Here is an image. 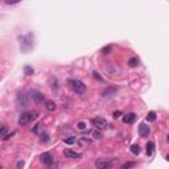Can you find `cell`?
Wrapping results in <instances>:
<instances>
[{
	"label": "cell",
	"instance_id": "obj_1",
	"mask_svg": "<svg viewBox=\"0 0 169 169\" xmlns=\"http://www.w3.org/2000/svg\"><path fill=\"white\" fill-rule=\"evenodd\" d=\"M19 40H20V49L24 53H28L31 49H33V35L32 33H28L25 36H20Z\"/></svg>",
	"mask_w": 169,
	"mask_h": 169
},
{
	"label": "cell",
	"instance_id": "obj_2",
	"mask_svg": "<svg viewBox=\"0 0 169 169\" xmlns=\"http://www.w3.org/2000/svg\"><path fill=\"white\" fill-rule=\"evenodd\" d=\"M67 83H69L70 89L74 92H77V94H83V92L86 91V85L79 79H73L72 78V79L67 81Z\"/></svg>",
	"mask_w": 169,
	"mask_h": 169
},
{
	"label": "cell",
	"instance_id": "obj_3",
	"mask_svg": "<svg viewBox=\"0 0 169 169\" xmlns=\"http://www.w3.org/2000/svg\"><path fill=\"white\" fill-rule=\"evenodd\" d=\"M115 161H118V159H99L95 163V166L98 169H110L115 164Z\"/></svg>",
	"mask_w": 169,
	"mask_h": 169
},
{
	"label": "cell",
	"instance_id": "obj_4",
	"mask_svg": "<svg viewBox=\"0 0 169 169\" xmlns=\"http://www.w3.org/2000/svg\"><path fill=\"white\" fill-rule=\"evenodd\" d=\"M36 114H37V112H23V114L20 115V118H19V126H25L29 122H32L36 118L35 116Z\"/></svg>",
	"mask_w": 169,
	"mask_h": 169
},
{
	"label": "cell",
	"instance_id": "obj_5",
	"mask_svg": "<svg viewBox=\"0 0 169 169\" xmlns=\"http://www.w3.org/2000/svg\"><path fill=\"white\" fill-rule=\"evenodd\" d=\"M91 123H92V126L98 129H103L108 126V122H107L106 119H103V118H95V119H91Z\"/></svg>",
	"mask_w": 169,
	"mask_h": 169
},
{
	"label": "cell",
	"instance_id": "obj_6",
	"mask_svg": "<svg viewBox=\"0 0 169 169\" xmlns=\"http://www.w3.org/2000/svg\"><path fill=\"white\" fill-rule=\"evenodd\" d=\"M40 159L46 166L53 165V163H54V157H53V155L50 153V152H45V153H42V155L40 156Z\"/></svg>",
	"mask_w": 169,
	"mask_h": 169
},
{
	"label": "cell",
	"instance_id": "obj_7",
	"mask_svg": "<svg viewBox=\"0 0 169 169\" xmlns=\"http://www.w3.org/2000/svg\"><path fill=\"white\" fill-rule=\"evenodd\" d=\"M29 94H31V98L35 100L36 103H42V102H45V97H44V94L40 92V91H37V90H32Z\"/></svg>",
	"mask_w": 169,
	"mask_h": 169
},
{
	"label": "cell",
	"instance_id": "obj_8",
	"mask_svg": "<svg viewBox=\"0 0 169 169\" xmlns=\"http://www.w3.org/2000/svg\"><path fill=\"white\" fill-rule=\"evenodd\" d=\"M63 155H65V157H67V159H78V157H81V153H78V152H75V151H73V149H70V148H66L65 151H63Z\"/></svg>",
	"mask_w": 169,
	"mask_h": 169
},
{
	"label": "cell",
	"instance_id": "obj_9",
	"mask_svg": "<svg viewBox=\"0 0 169 169\" xmlns=\"http://www.w3.org/2000/svg\"><path fill=\"white\" fill-rule=\"evenodd\" d=\"M139 135H140L141 138H147L149 135V127L145 123H141L139 126Z\"/></svg>",
	"mask_w": 169,
	"mask_h": 169
},
{
	"label": "cell",
	"instance_id": "obj_10",
	"mask_svg": "<svg viewBox=\"0 0 169 169\" xmlns=\"http://www.w3.org/2000/svg\"><path fill=\"white\" fill-rule=\"evenodd\" d=\"M116 91H118V87H107V89H104L103 91H102V95H103L104 98H110V97L116 94Z\"/></svg>",
	"mask_w": 169,
	"mask_h": 169
},
{
	"label": "cell",
	"instance_id": "obj_11",
	"mask_svg": "<svg viewBox=\"0 0 169 169\" xmlns=\"http://www.w3.org/2000/svg\"><path fill=\"white\" fill-rule=\"evenodd\" d=\"M135 120H136V114H134V112H129V114H127L123 116V122L126 124H131V123H134Z\"/></svg>",
	"mask_w": 169,
	"mask_h": 169
},
{
	"label": "cell",
	"instance_id": "obj_12",
	"mask_svg": "<svg viewBox=\"0 0 169 169\" xmlns=\"http://www.w3.org/2000/svg\"><path fill=\"white\" fill-rule=\"evenodd\" d=\"M17 104H19V107H26L28 102H26V95L25 94H19L17 95Z\"/></svg>",
	"mask_w": 169,
	"mask_h": 169
},
{
	"label": "cell",
	"instance_id": "obj_13",
	"mask_svg": "<svg viewBox=\"0 0 169 169\" xmlns=\"http://www.w3.org/2000/svg\"><path fill=\"white\" fill-rule=\"evenodd\" d=\"M44 106H45V108L48 110V111H50V112L56 110V103L53 102V100H50V99L45 100V102H44Z\"/></svg>",
	"mask_w": 169,
	"mask_h": 169
},
{
	"label": "cell",
	"instance_id": "obj_14",
	"mask_svg": "<svg viewBox=\"0 0 169 169\" xmlns=\"http://www.w3.org/2000/svg\"><path fill=\"white\" fill-rule=\"evenodd\" d=\"M145 147H147V155L151 156L153 153V151H155V143L153 141H148Z\"/></svg>",
	"mask_w": 169,
	"mask_h": 169
},
{
	"label": "cell",
	"instance_id": "obj_15",
	"mask_svg": "<svg viewBox=\"0 0 169 169\" xmlns=\"http://www.w3.org/2000/svg\"><path fill=\"white\" fill-rule=\"evenodd\" d=\"M139 65V58L138 57H131L128 60V66H131V67H135V66Z\"/></svg>",
	"mask_w": 169,
	"mask_h": 169
},
{
	"label": "cell",
	"instance_id": "obj_16",
	"mask_svg": "<svg viewBox=\"0 0 169 169\" xmlns=\"http://www.w3.org/2000/svg\"><path fill=\"white\" fill-rule=\"evenodd\" d=\"M92 138H94V139H102V138H103V134L100 132V129L94 128V129H92Z\"/></svg>",
	"mask_w": 169,
	"mask_h": 169
},
{
	"label": "cell",
	"instance_id": "obj_17",
	"mask_svg": "<svg viewBox=\"0 0 169 169\" xmlns=\"http://www.w3.org/2000/svg\"><path fill=\"white\" fill-rule=\"evenodd\" d=\"M134 166H136V163H134V161H127V163H124L123 165L120 166V169H131V168H134Z\"/></svg>",
	"mask_w": 169,
	"mask_h": 169
},
{
	"label": "cell",
	"instance_id": "obj_18",
	"mask_svg": "<svg viewBox=\"0 0 169 169\" xmlns=\"http://www.w3.org/2000/svg\"><path fill=\"white\" fill-rule=\"evenodd\" d=\"M145 119H147V122H155L156 120V112L155 111H149Z\"/></svg>",
	"mask_w": 169,
	"mask_h": 169
},
{
	"label": "cell",
	"instance_id": "obj_19",
	"mask_svg": "<svg viewBox=\"0 0 169 169\" xmlns=\"http://www.w3.org/2000/svg\"><path fill=\"white\" fill-rule=\"evenodd\" d=\"M131 152L134 153V155H139V153H140V147H139V144H132Z\"/></svg>",
	"mask_w": 169,
	"mask_h": 169
},
{
	"label": "cell",
	"instance_id": "obj_20",
	"mask_svg": "<svg viewBox=\"0 0 169 169\" xmlns=\"http://www.w3.org/2000/svg\"><path fill=\"white\" fill-rule=\"evenodd\" d=\"M112 45H106L104 46V48H102V53H103V54H110V53L112 52Z\"/></svg>",
	"mask_w": 169,
	"mask_h": 169
},
{
	"label": "cell",
	"instance_id": "obj_21",
	"mask_svg": "<svg viewBox=\"0 0 169 169\" xmlns=\"http://www.w3.org/2000/svg\"><path fill=\"white\" fill-rule=\"evenodd\" d=\"M33 72H35V70H33V67H32V66H29V65H26L25 67H24V73H25V75H32V74H33Z\"/></svg>",
	"mask_w": 169,
	"mask_h": 169
},
{
	"label": "cell",
	"instance_id": "obj_22",
	"mask_svg": "<svg viewBox=\"0 0 169 169\" xmlns=\"http://www.w3.org/2000/svg\"><path fill=\"white\" fill-rule=\"evenodd\" d=\"M75 140H77V139H75V136H69V138H66L63 141H65V144H69V145H70V144H74Z\"/></svg>",
	"mask_w": 169,
	"mask_h": 169
},
{
	"label": "cell",
	"instance_id": "obj_23",
	"mask_svg": "<svg viewBox=\"0 0 169 169\" xmlns=\"http://www.w3.org/2000/svg\"><path fill=\"white\" fill-rule=\"evenodd\" d=\"M7 132H8L7 126H1V138H3V140H6V138L8 136V135H7Z\"/></svg>",
	"mask_w": 169,
	"mask_h": 169
},
{
	"label": "cell",
	"instance_id": "obj_24",
	"mask_svg": "<svg viewBox=\"0 0 169 169\" xmlns=\"http://www.w3.org/2000/svg\"><path fill=\"white\" fill-rule=\"evenodd\" d=\"M77 128L79 129V131H85V129H86V123H85V122H79V123L77 124Z\"/></svg>",
	"mask_w": 169,
	"mask_h": 169
},
{
	"label": "cell",
	"instance_id": "obj_25",
	"mask_svg": "<svg viewBox=\"0 0 169 169\" xmlns=\"http://www.w3.org/2000/svg\"><path fill=\"white\" fill-rule=\"evenodd\" d=\"M41 141H42V143H48L49 141V135L46 134V132L41 134Z\"/></svg>",
	"mask_w": 169,
	"mask_h": 169
},
{
	"label": "cell",
	"instance_id": "obj_26",
	"mask_svg": "<svg viewBox=\"0 0 169 169\" xmlns=\"http://www.w3.org/2000/svg\"><path fill=\"white\" fill-rule=\"evenodd\" d=\"M92 77H94L95 79H98V81H99V82H103V78L100 77V75H99V73H98V72H94V73H92Z\"/></svg>",
	"mask_w": 169,
	"mask_h": 169
},
{
	"label": "cell",
	"instance_id": "obj_27",
	"mask_svg": "<svg viewBox=\"0 0 169 169\" xmlns=\"http://www.w3.org/2000/svg\"><path fill=\"white\" fill-rule=\"evenodd\" d=\"M120 115H122V112H120V111H115V112H114V118H115V119L120 118Z\"/></svg>",
	"mask_w": 169,
	"mask_h": 169
},
{
	"label": "cell",
	"instance_id": "obj_28",
	"mask_svg": "<svg viewBox=\"0 0 169 169\" xmlns=\"http://www.w3.org/2000/svg\"><path fill=\"white\" fill-rule=\"evenodd\" d=\"M24 166V161H19L17 163V169H21Z\"/></svg>",
	"mask_w": 169,
	"mask_h": 169
},
{
	"label": "cell",
	"instance_id": "obj_29",
	"mask_svg": "<svg viewBox=\"0 0 169 169\" xmlns=\"http://www.w3.org/2000/svg\"><path fill=\"white\" fill-rule=\"evenodd\" d=\"M166 160H168V161H169V153H168V156H166Z\"/></svg>",
	"mask_w": 169,
	"mask_h": 169
},
{
	"label": "cell",
	"instance_id": "obj_30",
	"mask_svg": "<svg viewBox=\"0 0 169 169\" xmlns=\"http://www.w3.org/2000/svg\"><path fill=\"white\" fill-rule=\"evenodd\" d=\"M168 143H169V135H168Z\"/></svg>",
	"mask_w": 169,
	"mask_h": 169
}]
</instances>
